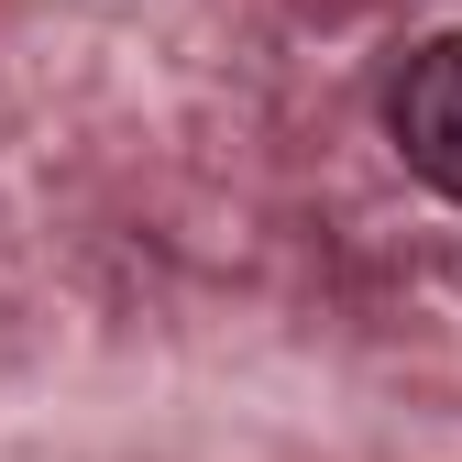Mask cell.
Segmentation results:
<instances>
[{"label": "cell", "instance_id": "cell-1", "mask_svg": "<svg viewBox=\"0 0 462 462\" xmlns=\"http://www.w3.org/2000/svg\"><path fill=\"white\" fill-rule=\"evenodd\" d=\"M385 143L408 154V177L462 199V33H430L396 55L385 78Z\"/></svg>", "mask_w": 462, "mask_h": 462}]
</instances>
